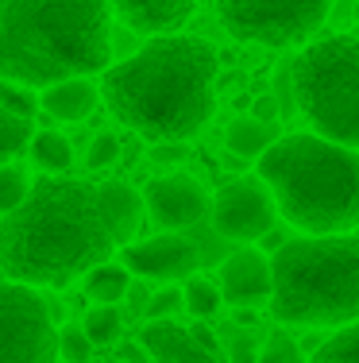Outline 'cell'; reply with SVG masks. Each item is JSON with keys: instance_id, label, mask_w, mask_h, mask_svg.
Segmentation results:
<instances>
[{"instance_id": "28", "label": "cell", "mask_w": 359, "mask_h": 363, "mask_svg": "<svg viewBox=\"0 0 359 363\" xmlns=\"http://www.w3.org/2000/svg\"><path fill=\"white\" fill-rule=\"evenodd\" d=\"M116 159H120V140H116V135H108V132H101L97 140L89 143L85 167H89V170H105V167H113Z\"/></svg>"}, {"instance_id": "23", "label": "cell", "mask_w": 359, "mask_h": 363, "mask_svg": "<svg viewBox=\"0 0 359 363\" xmlns=\"http://www.w3.org/2000/svg\"><path fill=\"white\" fill-rule=\"evenodd\" d=\"M0 105H4L8 112H16V116H28V120H35V112L42 108V101H39L35 93L28 89V85H20V82H8V77H0Z\"/></svg>"}, {"instance_id": "13", "label": "cell", "mask_w": 359, "mask_h": 363, "mask_svg": "<svg viewBox=\"0 0 359 363\" xmlns=\"http://www.w3.org/2000/svg\"><path fill=\"white\" fill-rule=\"evenodd\" d=\"M139 344L155 363H220L217 352H209L193 336V328H182L174 321H147L139 333Z\"/></svg>"}, {"instance_id": "16", "label": "cell", "mask_w": 359, "mask_h": 363, "mask_svg": "<svg viewBox=\"0 0 359 363\" xmlns=\"http://www.w3.org/2000/svg\"><path fill=\"white\" fill-rule=\"evenodd\" d=\"M278 140H282L278 124H270V120H255V116L232 120L228 132H224V147H228V151H232L236 159H251V162H259Z\"/></svg>"}, {"instance_id": "31", "label": "cell", "mask_w": 359, "mask_h": 363, "mask_svg": "<svg viewBox=\"0 0 359 363\" xmlns=\"http://www.w3.org/2000/svg\"><path fill=\"white\" fill-rule=\"evenodd\" d=\"M193 336H198V340L205 344V348H209V352H217V356H220V344H217V336H212L209 333V328H205V325H198V328H193Z\"/></svg>"}, {"instance_id": "22", "label": "cell", "mask_w": 359, "mask_h": 363, "mask_svg": "<svg viewBox=\"0 0 359 363\" xmlns=\"http://www.w3.org/2000/svg\"><path fill=\"white\" fill-rule=\"evenodd\" d=\"M182 294H186V309H190L198 321H209V317H217L220 301H224L220 286H217V282H209V279H190Z\"/></svg>"}, {"instance_id": "35", "label": "cell", "mask_w": 359, "mask_h": 363, "mask_svg": "<svg viewBox=\"0 0 359 363\" xmlns=\"http://www.w3.org/2000/svg\"><path fill=\"white\" fill-rule=\"evenodd\" d=\"M355 236H359V228H355Z\"/></svg>"}, {"instance_id": "25", "label": "cell", "mask_w": 359, "mask_h": 363, "mask_svg": "<svg viewBox=\"0 0 359 363\" xmlns=\"http://www.w3.org/2000/svg\"><path fill=\"white\" fill-rule=\"evenodd\" d=\"M259 363H305L302 359V344L286 333H270L267 344L259 348Z\"/></svg>"}, {"instance_id": "36", "label": "cell", "mask_w": 359, "mask_h": 363, "mask_svg": "<svg viewBox=\"0 0 359 363\" xmlns=\"http://www.w3.org/2000/svg\"><path fill=\"white\" fill-rule=\"evenodd\" d=\"M120 363H124V359H120Z\"/></svg>"}, {"instance_id": "17", "label": "cell", "mask_w": 359, "mask_h": 363, "mask_svg": "<svg viewBox=\"0 0 359 363\" xmlns=\"http://www.w3.org/2000/svg\"><path fill=\"white\" fill-rule=\"evenodd\" d=\"M127 290H132V271L124 263H101L85 274V294L97 306H116L120 298H127Z\"/></svg>"}, {"instance_id": "20", "label": "cell", "mask_w": 359, "mask_h": 363, "mask_svg": "<svg viewBox=\"0 0 359 363\" xmlns=\"http://www.w3.org/2000/svg\"><path fill=\"white\" fill-rule=\"evenodd\" d=\"M309 363H359V321L336 328V336L317 344Z\"/></svg>"}, {"instance_id": "29", "label": "cell", "mask_w": 359, "mask_h": 363, "mask_svg": "<svg viewBox=\"0 0 359 363\" xmlns=\"http://www.w3.org/2000/svg\"><path fill=\"white\" fill-rule=\"evenodd\" d=\"M232 363H259V352H255V333H239L232 336Z\"/></svg>"}, {"instance_id": "1", "label": "cell", "mask_w": 359, "mask_h": 363, "mask_svg": "<svg viewBox=\"0 0 359 363\" xmlns=\"http://www.w3.org/2000/svg\"><path fill=\"white\" fill-rule=\"evenodd\" d=\"M143 209V194L127 182H35L0 220V271L23 286H70L132 244Z\"/></svg>"}, {"instance_id": "15", "label": "cell", "mask_w": 359, "mask_h": 363, "mask_svg": "<svg viewBox=\"0 0 359 363\" xmlns=\"http://www.w3.org/2000/svg\"><path fill=\"white\" fill-rule=\"evenodd\" d=\"M42 108L50 112L55 120H85L101 101V85H93L89 77H70V82H58L42 89Z\"/></svg>"}, {"instance_id": "8", "label": "cell", "mask_w": 359, "mask_h": 363, "mask_svg": "<svg viewBox=\"0 0 359 363\" xmlns=\"http://www.w3.org/2000/svg\"><path fill=\"white\" fill-rule=\"evenodd\" d=\"M50 306L23 282H0V363H58Z\"/></svg>"}, {"instance_id": "5", "label": "cell", "mask_w": 359, "mask_h": 363, "mask_svg": "<svg viewBox=\"0 0 359 363\" xmlns=\"http://www.w3.org/2000/svg\"><path fill=\"white\" fill-rule=\"evenodd\" d=\"M270 313L282 325L344 328L359 321V236H294L270 255Z\"/></svg>"}, {"instance_id": "26", "label": "cell", "mask_w": 359, "mask_h": 363, "mask_svg": "<svg viewBox=\"0 0 359 363\" xmlns=\"http://www.w3.org/2000/svg\"><path fill=\"white\" fill-rule=\"evenodd\" d=\"M58 348H62V359L66 363H89V356H93V348H97V344L85 336V328L66 325L62 333H58Z\"/></svg>"}, {"instance_id": "27", "label": "cell", "mask_w": 359, "mask_h": 363, "mask_svg": "<svg viewBox=\"0 0 359 363\" xmlns=\"http://www.w3.org/2000/svg\"><path fill=\"white\" fill-rule=\"evenodd\" d=\"M178 309H186V294L174 290V286H166V290H159L155 298L143 306V313H147V321H170Z\"/></svg>"}, {"instance_id": "4", "label": "cell", "mask_w": 359, "mask_h": 363, "mask_svg": "<svg viewBox=\"0 0 359 363\" xmlns=\"http://www.w3.org/2000/svg\"><path fill=\"white\" fill-rule=\"evenodd\" d=\"M278 213L302 236H344L359 228V151L317 132H294L255 162Z\"/></svg>"}, {"instance_id": "21", "label": "cell", "mask_w": 359, "mask_h": 363, "mask_svg": "<svg viewBox=\"0 0 359 363\" xmlns=\"http://www.w3.org/2000/svg\"><path fill=\"white\" fill-rule=\"evenodd\" d=\"M85 336H89L97 348H108V344L120 340V333H124V317L116 313V306H97L85 313Z\"/></svg>"}, {"instance_id": "2", "label": "cell", "mask_w": 359, "mask_h": 363, "mask_svg": "<svg viewBox=\"0 0 359 363\" xmlns=\"http://www.w3.org/2000/svg\"><path fill=\"white\" fill-rule=\"evenodd\" d=\"M220 55L198 35H151L132 58L101 74L116 120L151 143H186L212 120Z\"/></svg>"}, {"instance_id": "6", "label": "cell", "mask_w": 359, "mask_h": 363, "mask_svg": "<svg viewBox=\"0 0 359 363\" xmlns=\"http://www.w3.org/2000/svg\"><path fill=\"white\" fill-rule=\"evenodd\" d=\"M294 105L313 132L359 151V35L317 39L290 62Z\"/></svg>"}, {"instance_id": "19", "label": "cell", "mask_w": 359, "mask_h": 363, "mask_svg": "<svg viewBox=\"0 0 359 363\" xmlns=\"http://www.w3.org/2000/svg\"><path fill=\"white\" fill-rule=\"evenodd\" d=\"M31 140H35L31 120L16 116V112H8L4 105H0V167H8L23 147H31Z\"/></svg>"}, {"instance_id": "9", "label": "cell", "mask_w": 359, "mask_h": 363, "mask_svg": "<svg viewBox=\"0 0 359 363\" xmlns=\"http://www.w3.org/2000/svg\"><path fill=\"white\" fill-rule=\"evenodd\" d=\"M212 228L224 240H239V244H259L267 232H275L278 224V201L270 194V186L259 174L232 178L217 189L212 197Z\"/></svg>"}, {"instance_id": "33", "label": "cell", "mask_w": 359, "mask_h": 363, "mask_svg": "<svg viewBox=\"0 0 359 363\" xmlns=\"http://www.w3.org/2000/svg\"><path fill=\"white\" fill-rule=\"evenodd\" d=\"M120 359H124V363H135V359H143V352L127 344V348H120Z\"/></svg>"}, {"instance_id": "30", "label": "cell", "mask_w": 359, "mask_h": 363, "mask_svg": "<svg viewBox=\"0 0 359 363\" xmlns=\"http://www.w3.org/2000/svg\"><path fill=\"white\" fill-rule=\"evenodd\" d=\"M278 97H259V101H255V105H251V116L255 120H270V124H275V116H278Z\"/></svg>"}, {"instance_id": "11", "label": "cell", "mask_w": 359, "mask_h": 363, "mask_svg": "<svg viewBox=\"0 0 359 363\" xmlns=\"http://www.w3.org/2000/svg\"><path fill=\"white\" fill-rule=\"evenodd\" d=\"M147 201V213L159 228H193L201 224V217L212 209V201L205 197V189L193 182L190 174H166V178H155L143 194Z\"/></svg>"}, {"instance_id": "34", "label": "cell", "mask_w": 359, "mask_h": 363, "mask_svg": "<svg viewBox=\"0 0 359 363\" xmlns=\"http://www.w3.org/2000/svg\"><path fill=\"white\" fill-rule=\"evenodd\" d=\"M355 20H359V4H355Z\"/></svg>"}, {"instance_id": "14", "label": "cell", "mask_w": 359, "mask_h": 363, "mask_svg": "<svg viewBox=\"0 0 359 363\" xmlns=\"http://www.w3.org/2000/svg\"><path fill=\"white\" fill-rule=\"evenodd\" d=\"M116 16L127 28L143 31V35H174L186 20L193 16L198 0H108Z\"/></svg>"}, {"instance_id": "12", "label": "cell", "mask_w": 359, "mask_h": 363, "mask_svg": "<svg viewBox=\"0 0 359 363\" xmlns=\"http://www.w3.org/2000/svg\"><path fill=\"white\" fill-rule=\"evenodd\" d=\"M220 294H224L228 306H259V301H270L275 294V271H270V259L255 247H244V252L228 255L220 263Z\"/></svg>"}, {"instance_id": "24", "label": "cell", "mask_w": 359, "mask_h": 363, "mask_svg": "<svg viewBox=\"0 0 359 363\" xmlns=\"http://www.w3.org/2000/svg\"><path fill=\"white\" fill-rule=\"evenodd\" d=\"M28 194H31V182H28V174H23V170L0 167V213L20 209V205L28 201Z\"/></svg>"}, {"instance_id": "7", "label": "cell", "mask_w": 359, "mask_h": 363, "mask_svg": "<svg viewBox=\"0 0 359 363\" xmlns=\"http://www.w3.org/2000/svg\"><path fill=\"white\" fill-rule=\"evenodd\" d=\"M217 12L239 43L294 47L329 20L332 0H217Z\"/></svg>"}, {"instance_id": "32", "label": "cell", "mask_w": 359, "mask_h": 363, "mask_svg": "<svg viewBox=\"0 0 359 363\" xmlns=\"http://www.w3.org/2000/svg\"><path fill=\"white\" fill-rule=\"evenodd\" d=\"M236 321H239V328H251L255 325V309L251 306H239L236 309Z\"/></svg>"}, {"instance_id": "3", "label": "cell", "mask_w": 359, "mask_h": 363, "mask_svg": "<svg viewBox=\"0 0 359 363\" xmlns=\"http://www.w3.org/2000/svg\"><path fill=\"white\" fill-rule=\"evenodd\" d=\"M113 58L108 0H0V77L58 85L93 77Z\"/></svg>"}, {"instance_id": "18", "label": "cell", "mask_w": 359, "mask_h": 363, "mask_svg": "<svg viewBox=\"0 0 359 363\" xmlns=\"http://www.w3.org/2000/svg\"><path fill=\"white\" fill-rule=\"evenodd\" d=\"M31 159H35V167L47 170V174H62L74 162L70 140L58 135V132H35V140H31Z\"/></svg>"}, {"instance_id": "10", "label": "cell", "mask_w": 359, "mask_h": 363, "mask_svg": "<svg viewBox=\"0 0 359 363\" xmlns=\"http://www.w3.org/2000/svg\"><path fill=\"white\" fill-rule=\"evenodd\" d=\"M198 247L186 236H174V232H162V236L139 240V244H127L120 252V263L127 267L139 279H159V282H174L186 279V274L198 271Z\"/></svg>"}]
</instances>
